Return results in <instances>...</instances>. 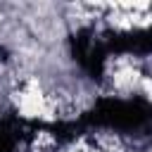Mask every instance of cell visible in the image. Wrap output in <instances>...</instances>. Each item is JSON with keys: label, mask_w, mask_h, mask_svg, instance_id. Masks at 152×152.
<instances>
[]
</instances>
